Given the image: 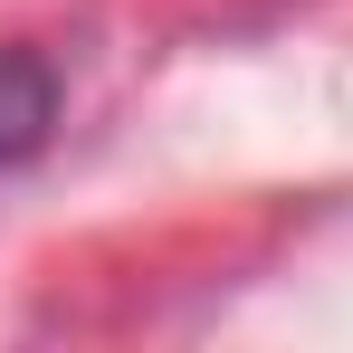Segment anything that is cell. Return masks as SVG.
<instances>
[{"instance_id": "1", "label": "cell", "mask_w": 353, "mask_h": 353, "mask_svg": "<svg viewBox=\"0 0 353 353\" xmlns=\"http://www.w3.org/2000/svg\"><path fill=\"white\" fill-rule=\"evenodd\" d=\"M58 124V77L39 48H0V163H29Z\"/></svg>"}]
</instances>
